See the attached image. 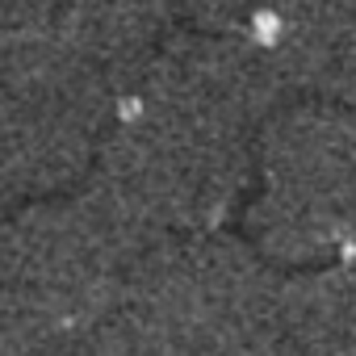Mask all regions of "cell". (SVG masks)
<instances>
[{"label":"cell","mask_w":356,"mask_h":356,"mask_svg":"<svg viewBox=\"0 0 356 356\" xmlns=\"http://www.w3.org/2000/svg\"><path fill=\"white\" fill-rule=\"evenodd\" d=\"M248 181L243 134L134 80L101 143L92 185L155 239L218 235Z\"/></svg>","instance_id":"6da1fadb"},{"label":"cell","mask_w":356,"mask_h":356,"mask_svg":"<svg viewBox=\"0 0 356 356\" xmlns=\"http://www.w3.org/2000/svg\"><path fill=\"white\" fill-rule=\"evenodd\" d=\"M281 273L231 235L163 239L130 281L126 302L176 356H256L277 343Z\"/></svg>","instance_id":"7a4b0ae2"},{"label":"cell","mask_w":356,"mask_h":356,"mask_svg":"<svg viewBox=\"0 0 356 356\" xmlns=\"http://www.w3.org/2000/svg\"><path fill=\"white\" fill-rule=\"evenodd\" d=\"M214 17L252 38L289 92L356 109V5L214 9Z\"/></svg>","instance_id":"3957f363"},{"label":"cell","mask_w":356,"mask_h":356,"mask_svg":"<svg viewBox=\"0 0 356 356\" xmlns=\"http://www.w3.org/2000/svg\"><path fill=\"white\" fill-rule=\"evenodd\" d=\"M264 189L356 210V109L331 101L285 105L256 138Z\"/></svg>","instance_id":"277c9868"},{"label":"cell","mask_w":356,"mask_h":356,"mask_svg":"<svg viewBox=\"0 0 356 356\" xmlns=\"http://www.w3.org/2000/svg\"><path fill=\"white\" fill-rule=\"evenodd\" d=\"M277 339L302 356H356V264L281 273Z\"/></svg>","instance_id":"5b68a950"},{"label":"cell","mask_w":356,"mask_h":356,"mask_svg":"<svg viewBox=\"0 0 356 356\" xmlns=\"http://www.w3.org/2000/svg\"><path fill=\"white\" fill-rule=\"evenodd\" d=\"M256 356H302V352H293L289 343H281V339H277V343H268V348H264V352H256Z\"/></svg>","instance_id":"8992f818"}]
</instances>
